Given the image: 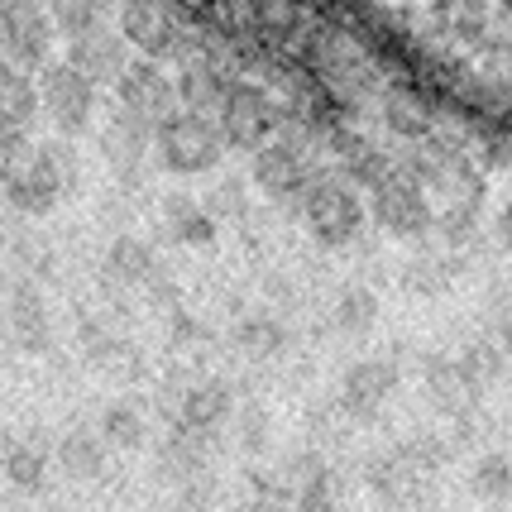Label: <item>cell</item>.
Segmentation results:
<instances>
[{
  "instance_id": "obj_1",
  "label": "cell",
  "mask_w": 512,
  "mask_h": 512,
  "mask_svg": "<svg viewBox=\"0 0 512 512\" xmlns=\"http://www.w3.org/2000/svg\"><path fill=\"white\" fill-rule=\"evenodd\" d=\"M67 187H72V158L58 144L29 149L24 158L5 163V197H10V206H20L24 216H48Z\"/></svg>"
},
{
  "instance_id": "obj_2",
  "label": "cell",
  "mask_w": 512,
  "mask_h": 512,
  "mask_svg": "<svg viewBox=\"0 0 512 512\" xmlns=\"http://www.w3.org/2000/svg\"><path fill=\"white\" fill-rule=\"evenodd\" d=\"M154 154L163 158V168L173 173H211L225 154V134L216 120L206 115H192V111H178L168 125H158L154 134Z\"/></svg>"
},
{
  "instance_id": "obj_3",
  "label": "cell",
  "mask_w": 512,
  "mask_h": 512,
  "mask_svg": "<svg viewBox=\"0 0 512 512\" xmlns=\"http://www.w3.org/2000/svg\"><path fill=\"white\" fill-rule=\"evenodd\" d=\"M321 178L312 168V134L283 130L254 154V182L273 201H302V192Z\"/></svg>"
},
{
  "instance_id": "obj_4",
  "label": "cell",
  "mask_w": 512,
  "mask_h": 512,
  "mask_svg": "<svg viewBox=\"0 0 512 512\" xmlns=\"http://www.w3.org/2000/svg\"><path fill=\"white\" fill-rule=\"evenodd\" d=\"M297 206H302V221L312 225L321 245H350L364 225V206L345 178H316Z\"/></svg>"
},
{
  "instance_id": "obj_5",
  "label": "cell",
  "mask_w": 512,
  "mask_h": 512,
  "mask_svg": "<svg viewBox=\"0 0 512 512\" xmlns=\"http://www.w3.org/2000/svg\"><path fill=\"white\" fill-rule=\"evenodd\" d=\"M216 125H221L225 144H235V149H264L273 130L283 125V111L273 106V96L264 87H254V82H235L230 96H225V106L216 111Z\"/></svg>"
},
{
  "instance_id": "obj_6",
  "label": "cell",
  "mask_w": 512,
  "mask_h": 512,
  "mask_svg": "<svg viewBox=\"0 0 512 512\" xmlns=\"http://www.w3.org/2000/svg\"><path fill=\"white\" fill-rule=\"evenodd\" d=\"M48 48H53V20H48L44 5H29V0L0 5V53H5V63H15L20 72H44Z\"/></svg>"
},
{
  "instance_id": "obj_7",
  "label": "cell",
  "mask_w": 512,
  "mask_h": 512,
  "mask_svg": "<svg viewBox=\"0 0 512 512\" xmlns=\"http://www.w3.org/2000/svg\"><path fill=\"white\" fill-rule=\"evenodd\" d=\"M120 34L125 44L144 53V63H163V58H182L187 53V24L182 10L173 5H130L120 10Z\"/></svg>"
},
{
  "instance_id": "obj_8",
  "label": "cell",
  "mask_w": 512,
  "mask_h": 512,
  "mask_svg": "<svg viewBox=\"0 0 512 512\" xmlns=\"http://www.w3.org/2000/svg\"><path fill=\"white\" fill-rule=\"evenodd\" d=\"M374 192V221L388 230V235H398V240H412V235H426L431 230V201H426L422 182L412 178L407 168H393L379 187H369Z\"/></svg>"
},
{
  "instance_id": "obj_9",
  "label": "cell",
  "mask_w": 512,
  "mask_h": 512,
  "mask_svg": "<svg viewBox=\"0 0 512 512\" xmlns=\"http://www.w3.org/2000/svg\"><path fill=\"white\" fill-rule=\"evenodd\" d=\"M115 91H120V115L149 125L154 134H158V125H168L178 115V82L158 63H130V72L120 77Z\"/></svg>"
},
{
  "instance_id": "obj_10",
  "label": "cell",
  "mask_w": 512,
  "mask_h": 512,
  "mask_svg": "<svg viewBox=\"0 0 512 512\" xmlns=\"http://www.w3.org/2000/svg\"><path fill=\"white\" fill-rule=\"evenodd\" d=\"M39 96H44L48 120L63 134H82L96 115V87L67 63H48L39 72Z\"/></svg>"
},
{
  "instance_id": "obj_11",
  "label": "cell",
  "mask_w": 512,
  "mask_h": 512,
  "mask_svg": "<svg viewBox=\"0 0 512 512\" xmlns=\"http://www.w3.org/2000/svg\"><path fill=\"white\" fill-rule=\"evenodd\" d=\"M67 67H77L96 91L106 87V82L120 87V77L130 72V44H125V34H120V29L96 24V29H87V34L67 39Z\"/></svg>"
},
{
  "instance_id": "obj_12",
  "label": "cell",
  "mask_w": 512,
  "mask_h": 512,
  "mask_svg": "<svg viewBox=\"0 0 512 512\" xmlns=\"http://www.w3.org/2000/svg\"><path fill=\"white\" fill-rule=\"evenodd\" d=\"M393 388H398V369L388 364V359H359L345 369V379H340V402H345V412H355V417H374L383 402L393 398Z\"/></svg>"
},
{
  "instance_id": "obj_13",
  "label": "cell",
  "mask_w": 512,
  "mask_h": 512,
  "mask_svg": "<svg viewBox=\"0 0 512 512\" xmlns=\"http://www.w3.org/2000/svg\"><path fill=\"white\" fill-rule=\"evenodd\" d=\"M235 87V77L225 72L221 63H211V58H197V63L182 67L178 77V111H192V115H211L225 106V96Z\"/></svg>"
},
{
  "instance_id": "obj_14",
  "label": "cell",
  "mask_w": 512,
  "mask_h": 512,
  "mask_svg": "<svg viewBox=\"0 0 512 512\" xmlns=\"http://www.w3.org/2000/svg\"><path fill=\"white\" fill-rule=\"evenodd\" d=\"M44 111V96H39V77L20 72L15 63L0 58V130L24 134Z\"/></svg>"
},
{
  "instance_id": "obj_15",
  "label": "cell",
  "mask_w": 512,
  "mask_h": 512,
  "mask_svg": "<svg viewBox=\"0 0 512 512\" xmlns=\"http://www.w3.org/2000/svg\"><path fill=\"white\" fill-rule=\"evenodd\" d=\"M5 331H10V345L24 350V355H44L48 350V307L34 288H15L10 312H5Z\"/></svg>"
},
{
  "instance_id": "obj_16",
  "label": "cell",
  "mask_w": 512,
  "mask_h": 512,
  "mask_svg": "<svg viewBox=\"0 0 512 512\" xmlns=\"http://www.w3.org/2000/svg\"><path fill=\"white\" fill-rule=\"evenodd\" d=\"M235 412V398L225 383H197L187 398H182V431H197V436H216Z\"/></svg>"
},
{
  "instance_id": "obj_17",
  "label": "cell",
  "mask_w": 512,
  "mask_h": 512,
  "mask_svg": "<svg viewBox=\"0 0 512 512\" xmlns=\"http://www.w3.org/2000/svg\"><path fill=\"white\" fill-rule=\"evenodd\" d=\"M426 393H431V402L441 407V412H450V417H460V412H469L474 407V383H469V374L460 369V359H431L426 364Z\"/></svg>"
},
{
  "instance_id": "obj_18",
  "label": "cell",
  "mask_w": 512,
  "mask_h": 512,
  "mask_svg": "<svg viewBox=\"0 0 512 512\" xmlns=\"http://www.w3.org/2000/svg\"><path fill=\"white\" fill-rule=\"evenodd\" d=\"M101 144H106V158H111L115 173H134L144 163V154L154 149V130L130 120V115H115L106 125V134H101Z\"/></svg>"
},
{
  "instance_id": "obj_19",
  "label": "cell",
  "mask_w": 512,
  "mask_h": 512,
  "mask_svg": "<svg viewBox=\"0 0 512 512\" xmlns=\"http://www.w3.org/2000/svg\"><path fill=\"white\" fill-rule=\"evenodd\" d=\"M106 441H101V436H96V431H82V426H77V431H67L63 441H58V469H63L67 479H82V484H87V479H101V474H106Z\"/></svg>"
},
{
  "instance_id": "obj_20",
  "label": "cell",
  "mask_w": 512,
  "mask_h": 512,
  "mask_svg": "<svg viewBox=\"0 0 512 512\" xmlns=\"http://www.w3.org/2000/svg\"><path fill=\"white\" fill-rule=\"evenodd\" d=\"M163 225L178 245H211L216 240V216L197 197H168L163 201Z\"/></svg>"
},
{
  "instance_id": "obj_21",
  "label": "cell",
  "mask_w": 512,
  "mask_h": 512,
  "mask_svg": "<svg viewBox=\"0 0 512 512\" xmlns=\"http://www.w3.org/2000/svg\"><path fill=\"white\" fill-rule=\"evenodd\" d=\"M106 268H111L115 283H154L158 259H154V249L144 245V240L125 235V240H115V245H111V254H106Z\"/></svg>"
},
{
  "instance_id": "obj_22",
  "label": "cell",
  "mask_w": 512,
  "mask_h": 512,
  "mask_svg": "<svg viewBox=\"0 0 512 512\" xmlns=\"http://www.w3.org/2000/svg\"><path fill=\"white\" fill-rule=\"evenodd\" d=\"M469 489L474 498H484V503H512V460L508 455H479L474 469H469Z\"/></svg>"
},
{
  "instance_id": "obj_23",
  "label": "cell",
  "mask_w": 512,
  "mask_h": 512,
  "mask_svg": "<svg viewBox=\"0 0 512 512\" xmlns=\"http://www.w3.org/2000/svg\"><path fill=\"white\" fill-rule=\"evenodd\" d=\"M235 345H240L249 359H273V355H283L288 331H283L278 316H249V321L235 326Z\"/></svg>"
},
{
  "instance_id": "obj_24",
  "label": "cell",
  "mask_w": 512,
  "mask_h": 512,
  "mask_svg": "<svg viewBox=\"0 0 512 512\" xmlns=\"http://www.w3.org/2000/svg\"><path fill=\"white\" fill-rule=\"evenodd\" d=\"M48 474V450L39 441H10L5 446V479L15 489H39Z\"/></svg>"
},
{
  "instance_id": "obj_25",
  "label": "cell",
  "mask_w": 512,
  "mask_h": 512,
  "mask_svg": "<svg viewBox=\"0 0 512 512\" xmlns=\"http://www.w3.org/2000/svg\"><path fill=\"white\" fill-rule=\"evenodd\" d=\"M101 441L111 450H134L144 446V412L134 402H111L101 412Z\"/></svg>"
},
{
  "instance_id": "obj_26",
  "label": "cell",
  "mask_w": 512,
  "mask_h": 512,
  "mask_svg": "<svg viewBox=\"0 0 512 512\" xmlns=\"http://www.w3.org/2000/svg\"><path fill=\"white\" fill-rule=\"evenodd\" d=\"M374 316H379V297L369 288H345L335 297V326L345 335H364L374 326Z\"/></svg>"
},
{
  "instance_id": "obj_27",
  "label": "cell",
  "mask_w": 512,
  "mask_h": 512,
  "mask_svg": "<svg viewBox=\"0 0 512 512\" xmlns=\"http://www.w3.org/2000/svg\"><path fill=\"white\" fill-rule=\"evenodd\" d=\"M48 20L58 34L67 39H77V34H87L96 24H106V10H96V5H72V0H58V5H48Z\"/></svg>"
},
{
  "instance_id": "obj_28",
  "label": "cell",
  "mask_w": 512,
  "mask_h": 512,
  "mask_svg": "<svg viewBox=\"0 0 512 512\" xmlns=\"http://www.w3.org/2000/svg\"><path fill=\"white\" fill-rule=\"evenodd\" d=\"M498 364H503V359H498V350H493L489 340L469 345L465 355H460V369L469 374V383H474V388H484V383H489L493 374H498Z\"/></svg>"
},
{
  "instance_id": "obj_29",
  "label": "cell",
  "mask_w": 512,
  "mask_h": 512,
  "mask_svg": "<svg viewBox=\"0 0 512 512\" xmlns=\"http://www.w3.org/2000/svg\"><path fill=\"white\" fill-rule=\"evenodd\" d=\"M388 125L407 139H422L426 134V111L417 101H407V96H388Z\"/></svg>"
},
{
  "instance_id": "obj_30",
  "label": "cell",
  "mask_w": 512,
  "mask_h": 512,
  "mask_svg": "<svg viewBox=\"0 0 512 512\" xmlns=\"http://www.w3.org/2000/svg\"><path fill=\"white\" fill-rule=\"evenodd\" d=\"M292 512H340V503H335V493H331V479H321V484L297 493V498H292Z\"/></svg>"
},
{
  "instance_id": "obj_31",
  "label": "cell",
  "mask_w": 512,
  "mask_h": 512,
  "mask_svg": "<svg viewBox=\"0 0 512 512\" xmlns=\"http://www.w3.org/2000/svg\"><path fill=\"white\" fill-rule=\"evenodd\" d=\"M240 441H245L249 450H264V441H268V417L259 412V407H245V412H240Z\"/></svg>"
},
{
  "instance_id": "obj_32",
  "label": "cell",
  "mask_w": 512,
  "mask_h": 512,
  "mask_svg": "<svg viewBox=\"0 0 512 512\" xmlns=\"http://www.w3.org/2000/svg\"><path fill=\"white\" fill-rule=\"evenodd\" d=\"M235 512H292V503L283 489H259V493H249Z\"/></svg>"
},
{
  "instance_id": "obj_33",
  "label": "cell",
  "mask_w": 512,
  "mask_h": 512,
  "mask_svg": "<svg viewBox=\"0 0 512 512\" xmlns=\"http://www.w3.org/2000/svg\"><path fill=\"white\" fill-rule=\"evenodd\" d=\"M498 340H503V345L512 350V302L503 307V312H498Z\"/></svg>"
}]
</instances>
